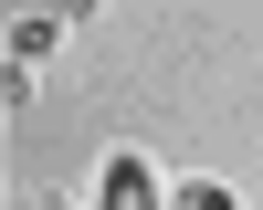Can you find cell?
Instances as JSON below:
<instances>
[{
  "instance_id": "obj_1",
  "label": "cell",
  "mask_w": 263,
  "mask_h": 210,
  "mask_svg": "<svg viewBox=\"0 0 263 210\" xmlns=\"http://www.w3.org/2000/svg\"><path fill=\"white\" fill-rule=\"evenodd\" d=\"M105 210H168V200H158V168H147L137 147L105 158Z\"/></svg>"
},
{
  "instance_id": "obj_2",
  "label": "cell",
  "mask_w": 263,
  "mask_h": 210,
  "mask_svg": "<svg viewBox=\"0 0 263 210\" xmlns=\"http://www.w3.org/2000/svg\"><path fill=\"white\" fill-rule=\"evenodd\" d=\"M53 32H63V11H11V63H42Z\"/></svg>"
},
{
  "instance_id": "obj_3",
  "label": "cell",
  "mask_w": 263,
  "mask_h": 210,
  "mask_svg": "<svg viewBox=\"0 0 263 210\" xmlns=\"http://www.w3.org/2000/svg\"><path fill=\"white\" fill-rule=\"evenodd\" d=\"M168 210H232V189H221V179H190V189H179Z\"/></svg>"
},
{
  "instance_id": "obj_4",
  "label": "cell",
  "mask_w": 263,
  "mask_h": 210,
  "mask_svg": "<svg viewBox=\"0 0 263 210\" xmlns=\"http://www.w3.org/2000/svg\"><path fill=\"white\" fill-rule=\"evenodd\" d=\"M53 11H63V21H84V11H105V0H53Z\"/></svg>"
},
{
  "instance_id": "obj_5",
  "label": "cell",
  "mask_w": 263,
  "mask_h": 210,
  "mask_svg": "<svg viewBox=\"0 0 263 210\" xmlns=\"http://www.w3.org/2000/svg\"><path fill=\"white\" fill-rule=\"evenodd\" d=\"M11 11H53V0H11Z\"/></svg>"
},
{
  "instance_id": "obj_6",
  "label": "cell",
  "mask_w": 263,
  "mask_h": 210,
  "mask_svg": "<svg viewBox=\"0 0 263 210\" xmlns=\"http://www.w3.org/2000/svg\"><path fill=\"white\" fill-rule=\"evenodd\" d=\"M53 210H63V200H53Z\"/></svg>"
}]
</instances>
